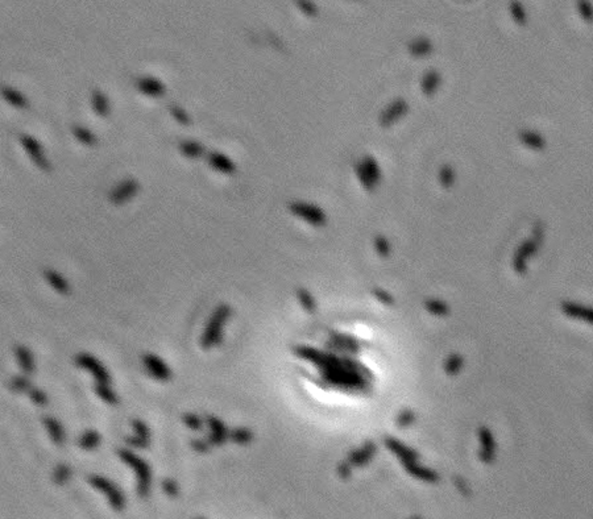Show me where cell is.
Instances as JSON below:
<instances>
[{
    "instance_id": "cell-1",
    "label": "cell",
    "mask_w": 593,
    "mask_h": 519,
    "mask_svg": "<svg viewBox=\"0 0 593 519\" xmlns=\"http://www.w3.org/2000/svg\"><path fill=\"white\" fill-rule=\"evenodd\" d=\"M305 367L301 375L332 406H357L376 394L381 378V355L372 336L348 323L322 324L310 341L293 348Z\"/></svg>"
},
{
    "instance_id": "cell-2",
    "label": "cell",
    "mask_w": 593,
    "mask_h": 519,
    "mask_svg": "<svg viewBox=\"0 0 593 519\" xmlns=\"http://www.w3.org/2000/svg\"><path fill=\"white\" fill-rule=\"evenodd\" d=\"M117 455L125 464L133 468L134 473L137 476V490L140 495H145L148 493L149 484H151V477H152V472H151V466L148 465L146 461L134 455L133 452L128 451V449H119Z\"/></svg>"
},
{
    "instance_id": "cell-3",
    "label": "cell",
    "mask_w": 593,
    "mask_h": 519,
    "mask_svg": "<svg viewBox=\"0 0 593 519\" xmlns=\"http://www.w3.org/2000/svg\"><path fill=\"white\" fill-rule=\"evenodd\" d=\"M355 171L363 188L367 191H373L376 186L381 182L382 173L377 161L372 155H365L363 159L355 165Z\"/></svg>"
},
{
    "instance_id": "cell-4",
    "label": "cell",
    "mask_w": 593,
    "mask_h": 519,
    "mask_svg": "<svg viewBox=\"0 0 593 519\" xmlns=\"http://www.w3.org/2000/svg\"><path fill=\"white\" fill-rule=\"evenodd\" d=\"M290 212L295 216H300L305 222H308L313 227H323L327 222V216L325 211L318 206L306 203V202H291L289 205Z\"/></svg>"
},
{
    "instance_id": "cell-5",
    "label": "cell",
    "mask_w": 593,
    "mask_h": 519,
    "mask_svg": "<svg viewBox=\"0 0 593 519\" xmlns=\"http://www.w3.org/2000/svg\"><path fill=\"white\" fill-rule=\"evenodd\" d=\"M228 314H230V310H228L227 306H219L216 308L201 339V345L203 348H210V347L218 344V341L220 340V331H222L223 321L226 320Z\"/></svg>"
},
{
    "instance_id": "cell-6",
    "label": "cell",
    "mask_w": 593,
    "mask_h": 519,
    "mask_svg": "<svg viewBox=\"0 0 593 519\" xmlns=\"http://www.w3.org/2000/svg\"><path fill=\"white\" fill-rule=\"evenodd\" d=\"M407 112H409L407 102L402 98H398L385 107V110L378 116V123L382 128L392 127L393 124L397 123L399 119H402Z\"/></svg>"
},
{
    "instance_id": "cell-7",
    "label": "cell",
    "mask_w": 593,
    "mask_h": 519,
    "mask_svg": "<svg viewBox=\"0 0 593 519\" xmlns=\"http://www.w3.org/2000/svg\"><path fill=\"white\" fill-rule=\"evenodd\" d=\"M75 363H77L78 367L83 368V369L90 372L98 384H107V385L110 384V373H108L106 368L103 367V364H100V361L96 360L94 356L88 354L78 355L77 359H75Z\"/></svg>"
},
{
    "instance_id": "cell-8",
    "label": "cell",
    "mask_w": 593,
    "mask_h": 519,
    "mask_svg": "<svg viewBox=\"0 0 593 519\" xmlns=\"http://www.w3.org/2000/svg\"><path fill=\"white\" fill-rule=\"evenodd\" d=\"M88 482L94 487L99 489V490H102L103 493H106L108 499H110L111 505H112L113 507L120 508L121 506H123V494H121L120 489L113 484V482H111V481H108L107 478H103V477L99 476L88 477Z\"/></svg>"
},
{
    "instance_id": "cell-9",
    "label": "cell",
    "mask_w": 593,
    "mask_h": 519,
    "mask_svg": "<svg viewBox=\"0 0 593 519\" xmlns=\"http://www.w3.org/2000/svg\"><path fill=\"white\" fill-rule=\"evenodd\" d=\"M20 141H22L23 146L25 148L27 153H28V154L31 155V158L33 159V162L39 166L40 169L45 170V171L50 170L49 161H48L45 155H44L43 148H41L40 142L37 141L35 137H31L28 134H22V136H20Z\"/></svg>"
},
{
    "instance_id": "cell-10",
    "label": "cell",
    "mask_w": 593,
    "mask_h": 519,
    "mask_svg": "<svg viewBox=\"0 0 593 519\" xmlns=\"http://www.w3.org/2000/svg\"><path fill=\"white\" fill-rule=\"evenodd\" d=\"M138 190V184L134 180H124L116 188L111 191L110 199L113 205H123L128 199H131Z\"/></svg>"
},
{
    "instance_id": "cell-11",
    "label": "cell",
    "mask_w": 593,
    "mask_h": 519,
    "mask_svg": "<svg viewBox=\"0 0 593 519\" xmlns=\"http://www.w3.org/2000/svg\"><path fill=\"white\" fill-rule=\"evenodd\" d=\"M144 364L145 368L148 369L149 375L152 376L153 378H156V380L166 381V380H169L170 376H172V372H170V369L168 368V365L164 363V360H161V359H160L159 356H156V355H145Z\"/></svg>"
},
{
    "instance_id": "cell-12",
    "label": "cell",
    "mask_w": 593,
    "mask_h": 519,
    "mask_svg": "<svg viewBox=\"0 0 593 519\" xmlns=\"http://www.w3.org/2000/svg\"><path fill=\"white\" fill-rule=\"evenodd\" d=\"M137 89L141 92H144L145 95L153 96V98H159V96H163L165 94V85L161 81L152 77H145L138 79Z\"/></svg>"
},
{
    "instance_id": "cell-13",
    "label": "cell",
    "mask_w": 593,
    "mask_h": 519,
    "mask_svg": "<svg viewBox=\"0 0 593 519\" xmlns=\"http://www.w3.org/2000/svg\"><path fill=\"white\" fill-rule=\"evenodd\" d=\"M209 163L211 167L224 174H232L236 171V165L232 162V159L228 158L227 155L222 153L214 152L209 155Z\"/></svg>"
},
{
    "instance_id": "cell-14",
    "label": "cell",
    "mask_w": 593,
    "mask_h": 519,
    "mask_svg": "<svg viewBox=\"0 0 593 519\" xmlns=\"http://www.w3.org/2000/svg\"><path fill=\"white\" fill-rule=\"evenodd\" d=\"M441 77L439 74V71L436 70H428L427 73H424L420 81V90L426 96H432L435 92L438 91L439 86H440Z\"/></svg>"
},
{
    "instance_id": "cell-15",
    "label": "cell",
    "mask_w": 593,
    "mask_h": 519,
    "mask_svg": "<svg viewBox=\"0 0 593 519\" xmlns=\"http://www.w3.org/2000/svg\"><path fill=\"white\" fill-rule=\"evenodd\" d=\"M409 53L415 58H423V57L430 56L432 52V43L427 37H418V39L410 41L409 45Z\"/></svg>"
},
{
    "instance_id": "cell-16",
    "label": "cell",
    "mask_w": 593,
    "mask_h": 519,
    "mask_svg": "<svg viewBox=\"0 0 593 519\" xmlns=\"http://www.w3.org/2000/svg\"><path fill=\"white\" fill-rule=\"evenodd\" d=\"M43 422L44 424H45L46 430L49 432L50 438H52L53 443H56V444H62L65 440V432L62 426L60 424V422L52 417H45L43 419Z\"/></svg>"
},
{
    "instance_id": "cell-17",
    "label": "cell",
    "mask_w": 593,
    "mask_h": 519,
    "mask_svg": "<svg viewBox=\"0 0 593 519\" xmlns=\"http://www.w3.org/2000/svg\"><path fill=\"white\" fill-rule=\"evenodd\" d=\"M16 359H18L19 365L25 375H32L35 372V361H33L32 354L25 347L16 348Z\"/></svg>"
},
{
    "instance_id": "cell-18",
    "label": "cell",
    "mask_w": 593,
    "mask_h": 519,
    "mask_svg": "<svg viewBox=\"0 0 593 519\" xmlns=\"http://www.w3.org/2000/svg\"><path fill=\"white\" fill-rule=\"evenodd\" d=\"M92 108L98 113L99 116H107L110 112V103L107 96L99 90H94L92 92Z\"/></svg>"
},
{
    "instance_id": "cell-19",
    "label": "cell",
    "mask_w": 593,
    "mask_h": 519,
    "mask_svg": "<svg viewBox=\"0 0 593 519\" xmlns=\"http://www.w3.org/2000/svg\"><path fill=\"white\" fill-rule=\"evenodd\" d=\"M207 423H209L210 428L212 431L211 436H210V442L216 445L222 444L223 440H224V426H223L222 422L219 419H216L215 417H209L207 418Z\"/></svg>"
},
{
    "instance_id": "cell-20",
    "label": "cell",
    "mask_w": 593,
    "mask_h": 519,
    "mask_svg": "<svg viewBox=\"0 0 593 519\" xmlns=\"http://www.w3.org/2000/svg\"><path fill=\"white\" fill-rule=\"evenodd\" d=\"M45 277L48 279V282L50 283V286L56 289L58 293L66 294L69 291V283L66 279L61 276L60 273L54 272V270H46Z\"/></svg>"
},
{
    "instance_id": "cell-21",
    "label": "cell",
    "mask_w": 593,
    "mask_h": 519,
    "mask_svg": "<svg viewBox=\"0 0 593 519\" xmlns=\"http://www.w3.org/2000/svg\"><path fill=\"white\" fill-rule=\"evenodd\" d=\"M521 141L525 145H527L529 148L535 149V150H542L546 145L544 138L540 134L535 133V132H522L521 133Z\"/></svg>"
},
{
    "instance_id": "cell-22",
    "label": "cell",
    "mask_w": 593,
    "mask_h": 519,
    "mask_svg": "<svg viewBox=\"0 0 593 519\" xmlns=\"http://www.w3.org/2000/svg\"><path fill=\"white\" fill-rule=\"evenodd\" d=\"M2 94H3L4 99L7 100L8 103H11L12 106L18 107V108H25V107L28 106V102L25 99V96L22 95V94L19 91H16V90H12L10 89V87H4Z\"/></svg>"
},
{
    "instance_id": "cell-23",
    "label": "cell",
    "mask_w": 593,
    "mask_h": 519,
    "mask_svg": "<svg viewBox=\"0 0 593 519\" xmlns=\"http://www.w3.org/2000/svg\"><path fill=\"white\" fill-rule=\"evenodd\" d=\"M180 149L189 158H197L203 154V146L197 141H182L180 144Z\"/></svg>"
},
{
    "instance_id": "cell-24",
    "label": "cell",
    "mask_w": 593,
    "mask_h": 519,
    "mask_svg": "<svg viewBox=\"0 0 593 519\" xmlns=\"http://www.w3.org/2000/svg\"><path fill=\"white\" fill-rule=\"evenodd\" d=\"M100 443V435L96 431H86L85 434L82 435L79 439V445L83 449H94L96 448Z\"/></svg>"
},
{
    "instance_id": "cell-25",
    "label": "cell",
    "mask_w": 593,
    "mask_h": 519,
    "mask_svg": "<svg viewBox=\"0 0 593 519\" xmlns=\"http://www.w3.org/2000/svg\"><path fill=\"white\" fill-rule=\"evenodd\" d=\"M439 181L444 189L451 188L452 185L455 184V170L452 169L451 165L449 163L441 165L440 170H439Z\"/></svg>"
},
{
    "instance_id": "cell-26",
    "label": "cell",
    "mask_w": 593,
    "mask_h": 519,
    "mask_svg": "<svg viewBox=\"0 0 593 519\" xmlns=\"http://www.w3.org/2000/svg\"><path fill=\"white\" fill-rule=\"evenodd\" d=\"M95 393L99 398H102L104 402L110 403V405H115L117 403L116 394L110 389V386L107 384H96Z\"/></svg>"
},
{
    "instance_id": "cell-27",
    "label": "cell",
    "mask_w": 593,
    "mask_h": 519,
    "mask_svg": "<svg viewBox=\"0 0 593 519\" xmlns=\"http://www.w3.org/2000/svg\"><path fill=\"white\" fill-rule=\"evenodd\" d=\"M73 133H74L75 137H77L81 142H83V144H86V145L95 144V141H96L95 136H94L91 132L88 131L87 128L73 127Z\"/></svg>"
},
{
    "instance_id": "cell-28",
    "label": "cell",
    "mask_w": 593,
    "mask_h": 519,
    "mask_svg": "<svg viewBox=\"0 0 593 519\" xmlns=\"http://www.w3.org/2000/svg\"><path fill=\"white\" fill-rule=\"evenodd\" d=\"M510 11H512V16L514 19V22L519 25H525L526 23V14L523 11V7L517 2H513L510 6Z\"/></svg>"
},
{
    "instance_id": "cell-29",
    "label": "cell",
    "mask_w": 593,
    "mask_h": 519,
    "mask_svg": "<svg viewBox=\"0 0 593 519\" xmlns=\"http://www.w3.org/2000/svg\"><path fill=\"white\" fill-rule=\"evenodd\" d=\"M70 468L67 465H64V464H61V465L57 466L56 470H54V481H56L57 484H65V482L70 478Z\"/></svg>"
},
{
    "instance_id": "cell-30",
    "label": "cell",
    "mask_w": 593,
    "mask_h": 519,
    "mask_svg": "<svg viewBox=\"0 0 593 519\" xmlns=\"http://www.w3.org/2000/svg\"><path fill=\"white\" fill-rule=\"evenodd\" d=\"M11 388L14 389L15 392H27V390L31 388V382L28 381V378L23 377V376H18V377L12 378Z\"/></svg>"
},
{
    "instance_id": "cell-31",
    "label": "cell",
    "mask_w": 593,
    "mask_h": 519,
    "mask_svg": "<svg viewBox=\"0 0 593 519\" xmlns=\"http://www.w3.org/2000/svg\"><path fill=\"white\" fill-rule=\"evenodd\" d=\"M184 422L187 427L191 428V430L198 431V430H201V427H202V419L198 417V415H195V414H191V413L185 414Z\"/></svg>"
},
{
    "instance_id": "cell-32",
    "label": "cell",
    "mask_w": 593,
    "mask_h": 519,
    "mask_svg": "<svg viewBox=\"0 0 593 519\" xmlns=\"http://www.w3.org/2000/svg\"><path fill=\"white\" fill-rule=\"evenodd\" d=\"M298 7L301 8V11L304 12L309 18H315L318 15V8L314 3L311 2H298Z\"/></svg>"
},
{
    "instance_id": "cell-33",
    "label": "cell",
    "mask_w": 593,
    "mask_h": 519,
    "mask_svg": "<svg viewBox=\"0 0 593 519\" xmlns=\"http://www.w3.org/2000/svg\"><path fill=\"white\" fill-rule=\"evenodd\" d=\"M170 111H172V113H173L174 119H176L178 123L181 124H185V125H187V124L190 123V119H189V115H187L186 112H185L181 107H177V106H170Z\"/></svg>"
},
{
    "instance_id": "cell-34",
    "label": "cell",
    "mask_w": 593,
    "mask_h": 519,
    "mask_svg": "<svg viewBox=\"0 0 593 519\" xmlns=\"http://www.w3.org/2000/svg\"><path fill=\"white\" fill-rule=\"evenodd\" d=\"M29 396H31V399H32L33 402H35L36 405H39V406H45L46 403H48V397H46V394L44 392H41V390H39V389H32V390L29 392Z\"/></svg>"
},
{
    "instance_id": "cell-35",
    "label": "cell",
    "mask_w": 593,
    "mask_h": 519,
    "mask_svg": "<svg viewBox=\"0 0 593 519\" xmlns=\"http://www.w3.org/2000/svg\"><path fill=\"white\" fill-rule=\"evenodd\" d=\"M577 7H579L580 15H581V18L584 19V20H586L588 23L593 22V8L589 3L581 2V3H579Z\"/></svg>"
},
{
    "instance_id": "cell-36",
    "label": "cell",
    "mask_w": 593,
    "mask_h": 519,
    "mask_svg": "<svg viewBox=\"0 0 593 519\" xmlns=\"http://www.w3.org/2000/svg\"><path fill=\"white\" fill-rule=\"evenodd\" d=\"M374 244H376V249H377L382 256H386V254L389 253V249H390V248H389V241L386 240V237H384L382 235H377L376 239H374Z\"/></svg>"
},
{
    "instance_id": "cell-37",
    "label": "cell",
    "mask_w": 593,
    "mask_h": 519,
    "mask_svg": "<svg viewBox=\"0 0 593 519\" xmlns=\"http://www.w3.org/2000/svg\"><path fill=\"white\" fill-rule=\"evenodd\" d=\"M132 426H133L137 436H141V438L144 439H149V430L144 422H141V420L138 419H134L133 422H132Z\"/></svg>"
},
{
    "instance_id": "cell-38",
    "label": "cell",
    "mask_w": 593,
    "mask_h": 519,
    "mask_svg": "<svg viewBox=\"0 0 593 519\" xmlns=\"http://www.w3.org/2000/svg\"><path fill=\"white\" fill-rule=\"evenodd\" d=\"M127 443L131 447H133V448H146L149 444V439H144L141 438V436H137V435H134V436H132V438H127Z\"/></svg>"
},
{
    "instance_id": "cell-39",
    "label": "cell",
    "mask_w": 593,
    "mask_h": 519,
    "mask_svg": "<svg viewBox=\"0 0 593 519\" xmlns=\"http://www.w3.org/2000/svg\"><path fill=\"white\" fill-rule=\"evenodd\" d=\"M537 251V244L534 243V241H526V243H523L522 245H521V248H519V257H522V256H527V254H531L534 253V252Z\"/></svg>"
},
{
    "instance_id": "cell-40",
    "label": "cell",
    "mask_w": 593,
    "mask_h": 519,
    "mask_svg": "<svg viewBox=\"0 0 593 519\" xmlns=\"http://www.w3.org/2000/svg\"><path fill=\"white\" fill-rule=\"evenodd\" d=\"M163 487H164V490H165L166 493L170 495H176L177 490H178V489H177V484L174 482L173 480H170V478H165V480H164Z\"/></svg>"
},
{
    "instance_id": "cell-41",
    "label": "cell",
    "mask_w": 593,
    "mask_h": 519,
    "mask_svg": "<svg viewBox=\"0 0 593 519\" xmlns=\"http://www.w3.org/2000/svg\"><path fill=\"white\" fill-rule=\"evenodd\" d=\"M191 444H193V448L198 451V452H206L207 451V444L203 440H193Z\"/></svg>"
}]
</instances>
